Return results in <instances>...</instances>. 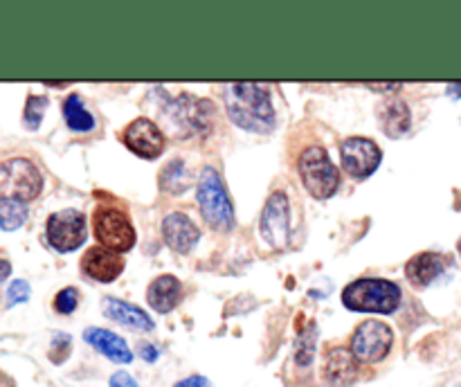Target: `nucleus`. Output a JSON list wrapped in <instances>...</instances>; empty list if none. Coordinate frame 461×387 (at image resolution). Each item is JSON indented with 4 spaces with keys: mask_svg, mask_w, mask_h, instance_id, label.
<instances>
[{
    "mask_svg": "<svg viewBox=\"0 0 461 387\" xmlns=\"http://www.w3.org/2000/svg\"><path fill=\"white\" fill-rule=\"evenodd\" d=\"M378 120H381L383 130L390 138H401L410 130L412 124V112H410L408 104L403 99H387L378 111Z\"/></svg>",
    "mask_w": 461,
    "mask_h": 387,
    "instance_id": "obj_18",
    "label": "nucleus"
},
{
    "mask_svg": "<svg viewBox=\"0 0 461 387\" xmlns=\"http://www.w3.org/2000/svg\"><path fill=\"white\" fill-rule=\"evenodd\" d=\"M27 300H30V284H27L25 279H16L7 291L9 306L21 304V302H27Z\"/></svg>",
    "mask_w": 461,
    "mask_h": 387,
    "instance_id": "obj_26",
    "label": "nucleus"
},
{
    "mask_svg": "<svg viewBox=\"0 0 461 387\" xmlns=\"http://www.w3.org/2000/svg\"><path fill=\"white\" fill-rule=\"evenodd\" d=\"M225 108L230 120L243 130L270 133L275 129V111L270 93L259 84H234L225 90Z\"/></svg>",
    "mask_w": 461,
    "mask_h": 387,
    "instance_id": "obj_1",
    "label": "nucleus"
},
{
    "mask_svg": "<svg viewBox=\"0 0 461 387\" xmlns=\"http://www.w3.org/2000/svg\"><path fill=\"white\" fill-rule=\"evenodd\" d=\"M84 340L88 345H93L99 354H104L106 358H111L113 363H131L133 354H131L129 345H126L124 338H120L117 333L106 331V328L90 327L84 331Z\"/></svg>",
    "mask_w": 461,
    "mask_h": 387,
    "instance_id": "obj_14",
    "label": "nucleus"
},
{
    "mask_svg": "<svg viewBox=\"0 0 461 387\" xmlns=\"http://www.w3.org/2000/svg\"><path fill=\"white\" fill-rule=\"evenodd\" d=\"M160 187L171 194H180L189 187V176L185 171L183 160H171L160 174Z\"/></svg>",
    "mask_w": 461,
    "mask_h": 387,
    "instance_id": "obj_22",
    "label": "nucleus"
},
{
    "mask_svg": "<svg viewBox=\"0 0 461 387\" xmlns=\"http://www.w3.org/2000/svg\"><path fill=\"white\" fill-rule=\"evenodd\" d=\"M183 286H180L178 279L174 274H162V277H156L151 284H149L147 300L158 313H169L178 306L180 295H183Z\"/></svg>",
    "mask_w": 461,
    "mask_h": 387,
    "instance_id": "obj_15",
    "label": "nucleus"
},
{
    "mask_svg": "<svg viewBox=\"0 0 461 387\" xmlns=\"http://www.w3.org/2000/svg\"><path fill=\"white\" fill-rule=\"evenodd\" d=\"M196 196L203 219L207 220L210 228L219 230V232H228V230L234 228L232 201H230L228 189H225L223 180H221L219 171L214 166L203 169L201 178H198Z\"/></svg>",
    "mask_w": 461,
    "mask_h": 387,
    "instance_id": "obj_3",
    "label": "nucleus"
},
{
    "mask_svg": "<svg viewBox=\"0 0 461 387\" xmlns=\"http://www.w3.org/2000/svg\"><path fill=\"white\" fill-rule=\"evenodd\" d=\"M394 345V333L385 322L367 320L351 338V356L360 363H381Z\"/></svg>",
    "mask_w": 461,
    "mask_h": 387,
    "instance_id": "obj_7",
    "label": "nucleus"
},
{
    "mask_svg": "<svg viewBox=\"0 0 461 387\" xmlns=\"http://www.w3.org/2000/svg\"><path fill=\"white\" fill-rule=\"evenodd\" d=\"M288 234H291L288 196L284 192H273L261 212V237L270 248L279 250L288 243Z\"/></svg>",
    "mask_w": 461,
    "mask_h": 387,
    "instance_id": "obj_10",
    "label": "nucleus"
},
{
    "mask_svg": "<svg viewBox=\"0 0 461 387\" xmlns=\"http://www.w3.org/2000/svg\"><path fill=\"white\" fill-rule=\"evenodd\" d=\"M93 234L97 243L106 250L129 252L135 246V230L129 219V212L122 210L120 205L102 202L93 212Z\"/></svg>",
    "mask_w": 461,
    "mask_h": 387,
    "instance_id": "obj_5",
    "label": "nucleus"
},
{
    "mask_svg": "<svg viewBox=\"0 0 461 387\" xmlns=\"http://www.w3.org/2000/svg\"><path fill=\"white\" fill-rule=\"evenodd\" d=\"M315 336H318V331H315V324H311L309 333H304V338H302L300 345H297V363L300 364H309L311 360H313Z\"/></svg>",
    "mask_w": 461,
    "mask_h": 387,
    "instance_id": "obj_24",
    "label": "nucleus"
},
{
    "mask_svg": "<svg viewBox=\"0 0 461 387\" xmlns=\"http://www.w3.org/2000/svg\"><path fill=\"white\" fill-rule=\"evenodd\" d=\"M297 169H300V178L304 187L318 201L331 198L340 189V171L331 162L327 148L320 147V144L306 147L302 151L300 160H297Z\"/></svg>",
    "mask_w": 461,
    "mask_h": 387,
    "instance_id": "obj_4",
    "label": "nucleus"
},
{
    "mask_svg": "<svg viewBox=\"0 0 461 387\" xmlns=\"http://www.w3.org/2000/svg\"><path fill=\"white\" fill-rule=\"evenodd\" d=\"M9 273H12V264L5 259H0V284L9 277Z\"/></svg>",
    "mask_w": 461,
    "mask_h": 387,
    "instance_id": "obj_29",
    "label": "nucleus"
},
{
    "mask_svg": "<svg viewBox=\"0 0 461 387\" xmlns=\"http://www.w3.org/2000/svg\"><path fill=\"white\" fill-rule=\"evenodd\" d=\"M162 237H165V243L171 250L178 252V255H187L201 238V230L196 228V223L187 214L171 212L162 220Z\"/></svg>",
    "mask_w": 461,
    "mask_h": 387,
    "instance_id": "obj_13",
    "label": "nucleus"
},
{
    "mask_svg": "<svg viewBox=\"0 0 461 387\" xmlns=\"http://www.w3.org/2000/svg\"><path fill=\"white\" fill-rule=\"evenodd\" d=\"M441 273H444V259L437 252H421V255L412 256L405 266L410 284H414L417 288L430 286Z\"/></svg>",
    "mask_w": 461,
    "mask_h": 387,
    "instance_id": "obj_16",
    "label": "nucleus"
},
{
    "mask_svg": "<svg viewBox=\"0 0 461 387\" xmlns=\"http://www.w3.org/2000/svg\"><path fill=\"white\" fill-rule=\"evenodd\" d=\"M459 252H461V241H459Z\"/></svg>",
    "mask_w": 461,
    "mask_h": 387,
    "instance_id": "obj_32",
    "label": "nucleus"
},
{
    "mask_svg": "<svg viewBox=\"0 0 461 387\" xmlns=\"http://www.w3.org/2000/svg\"><path fill=\"white\" fill-rule=\"evenodd\" d=\"M63 117H66L68 129L77 130V133H86V130H93L95 120L90 115L88 108L84 106L79 94H70V97L63 102Z\"/></svg>",
    "mask_w": 461,
    "mask_h": 387,
    "instance_id": "obj_19",
    "label": "nucleus"
},
{
    "mask_svg": "<svg viewBox=\"0 0 461 387\" xmlns=\"http://www.w3.org/2000/svg\"><path fill=\"white\" fill-rule=\"evenodd\" d=\"M102 306H104V315H108L111 320H115V322L120 324H126V327L131 328H144V331H151V328L156 327L153 320L149 318V313H144V310L138 309V306L129 304V302L115 300V297H106Z\"/></svg>",
    "mask_w": 461,
    "mask_h": 387,
    "instance_id": "obj_17",
    "label": "nucleus"
},
{
    "mask_svg": "<svg viewBox=\"0 0 461 387\" xmlns=\"http://www.w3.org/2000/svg\"><path fill=\"white\" fill-rule=\"evenodd\" d=\"M142 354H144V358H147V360H156V349H153V346H142Z\"/></svg>",
    "mask_w": 461,
    "mask_h": 387,
    "instance_id": "obj_30",
    "label": "nucleus"
},
{
    "mask_svg": "<svg viewBox=\"0 0 461 387\" xmlns=\"http://www.w3.org/2000/svg\"><path fill=\"white\" fill-rule=\"evenodd\" d=\"M81 270L95 282L111 284L124 273V256L102 246H93L81 256Z\"/></svg>",
    "mask_w": 461,
    "mask_h": 387,
    "instance_id": "obj_12",
    "label": "nucleus"
},
{
    "mask_svg": "<svg viewBox=\"0 0 461 387\" xmlns=\"http://www.w3.org/2000/svg\"><path fill=\"white\" fill-rule=\"evenodd\" d=\"M43 189V176L39 166L32 165L25 158H14V160L0 165V198H12V201H34Z\"/></svg>",
    "mask_w": 461,
    "mask_h": 387,
    "instance_id": "obj_6",
    "label": "nucleus"
},
{
    "mask_svg": "<svg viewBox=\"0 0 461 387\" xmlns=\"http://www.w3.org/2000/svg\"><path fill=\"white\" fill-rule=\"evenodd\" d=\"M342 304L356 313H394L401 304V288L390 279L363 277L342 291Z\"/></svg>",
    "mask_w": 461,
    "mask_h": 387,
    "instance_id": "obj_2",
    "label": "nucleus"
},
{
    "mask_svg": "<svg viewBox=\"0 0 461 387\" xmlns=\"http://www.w3.org/2000/svg\"><path fill=\"white\" fill-rule=\"evenodd\" d=\"M342 169L356 180L369 178L383 160V151L369 138H347L340 147Z\"/></svg>",
    "mask_w": 461,
    "mask_h": 387,
    "instance_id": "obj_9",
    "label": "nucleus"
},
{
    "mask_svg": "<svg viewBox=\"0 0 461 387\" xmlns=\"http://www.w3.org/2000/svg\"><path fill=\"white\" fill-rule=\"evenodd\" d=\"M176 387H212V385L205 376H189L185 378V381L176 382Z\"/></svg>",
    "mask_w": 461,
    "mask_h": 387,
    "instance_id": "obj_28",
    "label": "nucleus"
},
{
    "mask_svg": "<svg viewBox=\"0 0 461 387\" xmlns=\"http://www.w3.org/2000/svg\"><path fill=\"white\" fill-rule=\"evenodd\" d=\"M122 140L135 156L144 158V160H156L165 151V133L149 117H138L131 122L122 133Z\"/></svg>",
    "mask_w": 461,
    "mask_h": 387,
    "instance_id": "obj_11",
    "label": "nucleus"
},
{
    "mask_svg": "<svg viewBox=\"0 0 461 387\" xmlns=\"http://www.w3.org/2000/svg\"><path fill=\"white\" fill-rule=\"evenodd\" d=\"M354 356H349L347 351L342 349H333L331 356H329V363H327V374L333 382H342V381H349L354 376L356 367H354Z\"/></svg>",
    "mask_w": 461,
    "mask_h": 387,
    "instance_id": "obj_21",
    "label": "nucleus"
},
{
    "mask_svg": "<svg viewBox=\"0 0 461 387\" xmlns=\"http://www.w3.org/2000/svg\"><path fill=\"white\" fill-rule=\"evenodd\" d=\"M448 90H461V84H453V86H448Z\"/></svg>",
    "mask_w": 461,
    "mask_h": 387,
    "instance_id": "obj_31",
    "label": "nucleus"
},
{
    "mask_svg": "<svg viewBox=\"0 0 461 387\" xmlns=\"http://www.w3.org/2000/svg\"><path fill=\"white\" fill-rule=\"evenodd\" d=\"M111 387H138L135 378L126 372H115L111 376Z\"/></svg>",
    "mask_w": 461,
    "mask_h": 387,
    "instance_id": "obj_27",
    "label": "nucleus"
},
{
    "mask_svg": "<svg viewBox=\"0 0 461 387\" xmlns=\"http://www.w3.org/2000/svg\"><path fill=\"white\" fill-rule=\"evenodd\" d=\"M48 241L54 250L59 252H72L86 241V216L79 210H61L54 212L48 219Z\"/></svg>",
    "mask_w": 461,
    "mask_h": 387,
    "instance_id": "obj_8",
    "label": "nucleus"
},
{
    "mask_svg": "<svg viewBox=\"0 0 461 387\" xmlns=\"http://www.w3.org/2000/svg\"><path fill=\"white\" fill-rule=\"evenodd\" d=\"M27 219V202L0 198V230H18Z\"/></svg>",
    "mask_w": 461,
    "mask_h": 387,
    "instance_id": "obj_20",
    "label": "nucleus"
},
{
    "mask_svg": "<svg viewBox=\"0 0 461 387\" xmlns=\"http://www.w3.org/2000/svg\"><path fill=\"white\" fill-rule=\"evenodd\" d=\"M79 304V292L75 288H63L57 297H54V306H57L59 313H72Z\"/></svg>",
    "mask_w": 461,
    "mask_h": 387,
    "instance_id": "obj_25",
    "label": "nucleus"
},
{
    "mask_svg": "<svg viewBox=\"0 0 461 387\" xmlns=\"http://www.w3.org/2000/svg\"><path fill=\"white\" fill-rule=\"evenodd\" d=\"M45 106H48V99L45 97H36V94H32V97L27 99L25 115H23V120H25V124L30 126V129H39Z\"/></svg>",
    "mask_w": 461,
    "mask_h": 387,
    "instance_id": "obj_23",
    "label": "nucleus"
}]
</instances>
